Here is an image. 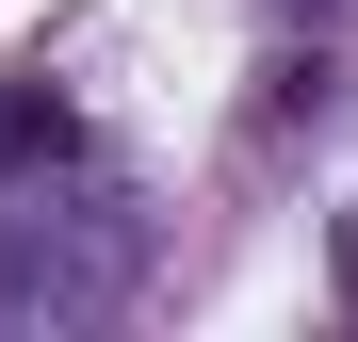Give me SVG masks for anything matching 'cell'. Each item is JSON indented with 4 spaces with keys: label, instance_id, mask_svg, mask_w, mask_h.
Returning a JSON list of instances; mask_svg holds the SVG:
<instances>
[{
    "label": "cell",
    "instance_id": "obj_1",
    "mask_svg": "<svg viewBox=\"0 0 358 342\" xmlns=\"http://www.w3.org/2000/svg\"><path fill=\"white\" fill-rule=\"evenodd\" d=\"M342 294H358V228H342Z\"/></svg>",
    "mask_w": 358,
    "mask_h": 342
}]
</instances>
